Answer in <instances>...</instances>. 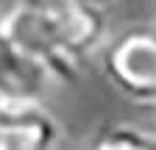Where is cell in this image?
Here are the masks:
<instances>
[{"label":"cell","instance_id":"cell-4","mask_svg":"<svg viewBox=\"0 0 156 150\" xmlns=\"http://www.w3.org/2000/svg\"><path fill=\"white\" fill-rule=\"evenodd\" d=\"M58 122L45 108L0 122V150H56Z\"/></svg>","mask_w":156,"mask_h":150},{"label":"cell","instance_id":"cell-3","mask_svg":"<svg viewBox=\"0 0 156 150\" xmlns=\"http://www.w3.org/2000/svg\"><path fill=\"white\" fill-rule=\"evenodd\" d=\"M75 56L87 61L109 39V22L101 3L92 0H23Z\"/></svg>","mask_w":156,"mask_h":150},{"label":"cell","instance_id":"cell-2","mask_svg":"<svg viewBox=\"0 0 156 150\" xmlns=\"http://www.w3.org/2000/svg\"><path fill=\"white\" fill-rule=\"evenodd\" d=\"M103 75L131 103L156 106V25H131L101 47Z\"/></svg>","mask_w":156,"mask_h":150},{"label":"cell","instance_id":"cell-8","mask_svg":"<svg viewBox=\"0 0 156 150\" xmlns=\"http://www.w3.org/2000/svg\"><path fill=\"white\" fill-rule=\"evenodd\" d=\"M92 3H101V6H103V3H109V0H92Z\"/></svg>","mask_w":156,"mask_h":150},{"label":"cell","instance_id":"cell-7","mask_svg":"<svg viewBox=\"0 0 156 150\" xmlns=\"http://www.w3.org/2000/svg\"><path fill=\"white\" fill-rule=\"evenodd\" d=\"M0 70H6V72H17V75H25V78L36 81V84H42L36 78V75L23 64V59L14 53L11 42H9V33H6V25H3V9H0Z\"/></svg>","mask_w":156,"mask_h":150},{"label":"cell","instance_id":"cell-6","mask_svg":"<svg viewBox=\"0 0 156 150\" xmlns=\"http://www.w3.org/2000/svg\"><path fill=\"white\" fill-rule=\"evenodd\" d=\"M89 150H156V134L131 125H106L95 134Z\"/></svg>","mask_w":156,"mask_h":150},{"label":"cell","instance_id":"cell-1","mask_svg":"<svg viewBox=\"0 0 156 150\" xmlns=\"http://www.w3.org/2000/svg\"><path fill=\"white\" fill-rule=\"evenodd\" d=\"M3 25L14 53L42 84L78 81L84 59L75 56L23 0H14L9 9H3Z\"/></svg>","mask_w":156,"mask_h":150},{"label":"cell","instance_id":"cell-5","mask_svg":"<svg viewBox=\"0 0 156 150\" xmlns=\"http://www.w3.org/2000/svg\"><path fill=\"white\" fill-rule=\"evenodd\" d=\"M36 108H45L39 84L25 75L0 70V122L31 114Z\"/></svg>","mask_w":156,"mask_h":150}]
</instances>
